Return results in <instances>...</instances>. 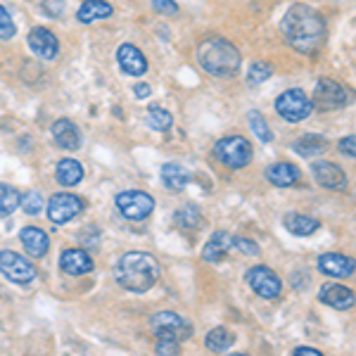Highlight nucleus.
<instances>
[{"instance_id": "14", "label": "nucleus", "mask_w": 356, "mask_h": 356, "mask_svg": "<svg viewBox=\"0 0 356 356\" xmlns=\"http://www.w3.org/2000/svg\"><path fill=\"white\" fill-rule=\"evenodd\" d=\"M312 171H314L316 181H318L323 188H328V191H344V188H347V174H344L337 164L314 162Z\"/></svg>"}, {"instance_id": "13", "label": "nucleus", "mask_w": 356, "mask_h": 356, "mask_svg": "<svg viewBox=\"0 0 356 356\" xmlns=\"http://www.w3.org/2000/svg\"><path fill=\"white\" fill-rule=\"evenodd\" d=\"M29 45H31L33 53L38 57H43V60H55L57 53H60V43H57L55 33L43 26L31 29V33H29Z\"/></svg>"}, {"instance_id": "21", "label": "nucleus", "mask_w": 356, "mask_h": 356, "mask_svg": "<svg viewBox=\"0 0 356 356\" xmlns=\"http://www.w3.org/2000/svg\"><path fill=\"white\" fill-rule=\"evenodd\" d=\"M233 238H235V235L226 233V231H216L209 238V243L204 245V252H202L204 261H209V264L221 261L223 257H226L228 252L233 250Z\"/></svg>"}, {"instance_id": "27", "label": "nucleus", "mask_w": 356, "mask_h": 356, "mask_svg": "<svg viewBox=\"0 0 356 356\" xmlns=\"http://www.w3.org/2000/svg\"><path fill=\"white\" fill-rule=\"evenodd\" d=\"M233 342H235V335L228 328H223V325L214 328L207 335V347H209L211 352H228V349L233 347Z\"/></svg>"}, {"instance_id": "33", "label": "nucleus", "mask_w": 356, "mask_h": 356, "mask_svg": "<svg viewBox=\"0 0 356 356\" xmlns=\"http://www.w3.org/2000/svg\"><path fill=\"white\" fill-rule=\"evenodd\" d=\"M271 74H273L271 65H266V62H252L250 69H247V83H250V86H259V83L266 81Z\"/></svg>"}, {"instance_id": "36", "label": "nucleus", "mask_w": 356, "mask_h": 356, "mask_svg": "<svg viewBox=\"0 0 356 356\" xmlns=\"http://www.w3.org/2000/svg\"><path fill=\"white\" fill-rule=\"evenodd\" d=\"M233 247H235V250H240L247 257L259 254V247H257V243H252V240H247V238H240V235H235V238H233Z\"/></svg>"}, {"instance_id": "42", "label": "nucleus", "mask_w": 356, "mask_h": 356, "mask_svg": "<svg viewBox=\"0 0 356 356\" xmlns=\"http://www.w3.org/2000/svg\"><path fill=\"white\" fill-rule=\"evenodd\" d=\"M228 356H245V354H228Z\"/></svg>"}, {"instance_id": "12", "label": "nucleus", "mask_w": 356, "mask_h": 356, "mask_svg": "<svg viewBox=\"0 0 356 356\" xmlns=\"http://www.w3.org/2000/svg\"><path fill=\"white\" fill-rule=\"evenodd\" d=\"M318 268L321 273L330 275V278H349L356 271V261L352 257L340 254V252H328V254L318 257Z\"/></svg>"}, {"instance_id": "39", "label": "nucleus", "mask_w": 356, "mask_h": 356, "mask_svg": "<svg viewBox=\"0 0 356 356\" xmlns=\"http://www.w3.org/2000/svg\"><path fill=\"white\" fill-rule=\"evenodd\" d=\"M337 147H340V152H342V154H347V157L356 159V136L342 138V140L337 143Z\"/></svg>"}, {"instance_id": "29", "label": "nucleus", "mask_w": 356, "mask_h": 356, "mask_svg": "<svg viewBox=\"0 0 356 356\" xmlns=\"http://www.w3.org/2000/svg\"><path fill=\"white\" fill-rule=\"evenodd\" d=\"M174 221H176V226L183 228V231H193V228L200 226V209H197V207H193V204L181 207V209L176 211Z\"/></svg>"}, {"instance_id": "24", "label": "nucleus", "mask_w": 356, "mask_h": 356, "mask_svg": "<svg viewBox=\"0 0 356 356\" xmlns=\"http://www.w3.org/2000/svg\"><path fill=\"white\" fill-rule=\"evenodd\" d=\"M114 13V8L107 0H86V3L79 8V22H83V24H90V22L95 19H107Z\"/></svg>"}, {"instance_id": "25", "label": "nucleus", "mask_w": 356, "mask_h": 356, "mask_svg": "<svg viewBox=\"0 0 356 356\" xmlns=\"http://www.w3.org/2000/svg\"><path fill=\"white\" fill-rule=\"evenodd\" d=\"M162 181L171 191H183L188 183L193 181V174L188 169H183L181 164H164L162 166Z\"/></svg>"}, {"instance_id": "32", "label": "nucleus", "mask_w": 356, "mask_h": 356, "mask_svg": "<svg viewBox=\"0 0 356 356\" xmlns=\"http://www.w3.org/2000/svg\"><path fill=\"white\" fill-rule=\"evenodd\" d=\"M247 119H250V126H252V131H254V136L259 138L261 143H271V140H273V134H271V129H268L266 119H264L259 112H250V114H247Z\"/></svg>"}, {"instance_id": "11", "label": "nucleus", "mask_w": 356, "mask_h": 356, "mask_svg": "<svg viewBox=\"0 0 356 356\" xmlns=\"http://www.w3.org/2000/svg\"><path fill=\"white\" fill-rule=\"evenodd\" d=\"M247 283L264 300H275L283 292V283L268 266H254L247 271Z\"/></svg>"}, {"instance_id": "4", "label": "nucleus", "mask_w": 356, "mask_h": 356, "mask_svg": "<svg viewBox=\"0 0 356 356\" xmlns=\"http://www.w3.org/2000/svg\"><path fill=\"white\" fill-rule=\"evenodd\" d=\"M214 154L228 169H243L252 162V145L243 136H228L214 145Z\"/></svg>"}, {"instance_id": "31", "label": "nucleus", "mask_w": 356, "mask_h": 356, "mask_svg": "<svg viewBox=\"0 0 356 356\" xmlns=\"http://www.w3.org/2000/svg\"><path fill=\"white\" fill-rule=\"evenodd\" d=\"M147 124H150V129L154 131H169L171 124H174V117L166 110H162V107H152V110L147 112Z\"/></svg>"}, {"instance_id": "34", "label": "nucleus", "mask_w": 356, "mask_h": 356, "mask_svg": "<svg viewBox=\"0 0 356 356\" xmlns=\"http://www.w3.org/2000/svg\"><path fill=\"white\" fill-rule=\"evenodd\" d=\"M154 352H157V356H178L181 354V342L171 340V337H157Z\"/></svg>"}, {"instance_id": "6", "label": "nucleus", "mask_w": 356, "mask_h": 356, "mask_svg": "<svg viewBox=\"0 0 356 356\" xmlns=\"http://www.w3.org/2000/svg\"><path fill=\"white\" fill-rule=\"evenodd\" d=\"M117 209L129 221H145L154 209V200L143 191H124L117 195Z\"/></svg>"}, {"instance_id": "8", "label": "nucleus", "mask_w": 356, "mask_h": 356, "mask_svg": "<svg viewBox=\"0 0 356 356\" xmlns=\"http://www.w3.org/2000/svg\"><path fill=\"white\" fill-rule=\"evenodd\" d=\"M83 200L76 197V195L72 193H57L50 197V202L45 204V209H48V219L55 223V226H65L74 219V216H79L83 211Z\"/></svg>"}, {"instance_id": "1", "label": "nucleus", "mask_w": 356, "mask_h": 356, "mask_svg": "<svg viewBox=\"0 0 356 356\" xmlns=\"http://www.w3.org/2000/svg\"><path fill=\"white\" fill-rule=\"evenodd\" d=\"M283 33L292 48L312 55L325 41V22L314 8L297 3L283 17Z\"/></svg>"}, {"instance_id": "26", "label": "nucleus", "mask_w": 356, "mask_h": 356, "mask_svg": "<svg viewBox=\"0 0 356 356\" xmlns=\"http://www.w3.org/2000/svg\"><path fill=\"white\" fill-rule=\"evenodd\" d=\"M323 150H325V138L316 136V134L302 136L300 140L295 143V152L302 154V157H318Z\"/></svg>"}, {"instance_id": "16", "label": "nucleus", "mask_w": 356, "mask_h": 356, "mask_svg": "<svg viewBox=\"0 0 356 356\" xmlns=\"http://www.w3.org/2000/svg\"><path fill=\"white\" fill-rule=\"evenodd\" d=\"M318 300L323 304H328V307H332V309H337V312H347V309H352L356 304L354 292L349 288H344V285H337V283L323 285Z\"/></svg>"}, {"instance_id": "18", "label": "nucleus", "mask_w": 356, "mask_h": 356, "mask_svg": "<svg viewBox=\"0 0 356 356\" xmlns=\"http://www.w3.org/2000/svg\"><path fill=\"white\" fill-rule=\"evenodd\" d=\"M266 178L268 183H273L275 188H292L300 183V169L290 162H275L266 169Z\"/></svg>"}, {"instance_id": "22", "label": "nucleus", "mask_w": 356, "mask_h": 356, "mask_svg": "<svg viewBox=\"0 0 356 356\" xmlns=\"http://www.w3.org/2000/svg\"><path fill=\"white\" fill-rule=\"evenodd\" d=\"M285 228L297 235V238H307V235L316 233L321 228V221L316 219V216H309V214H297V211H290V214H285Z\"/></svg>"}, {"instance_id": "40", "label": "nucleus", "mask_w": 356, "mask_h": 356, "mask_svg": "<svg viewBox=\"0 0 356 356\" xmlns=\"http://www.w3.org/2000/svg\"><path fill=\"white\" fill-rule=\"evenodd\" d=\"M134 93H136V97H147V95L152 93V86H150V83H145V81L134 83Z\"/></svg>"}, {"instance_id": "17", "label": "nucleus", "mask_w": 356, "mask_h": 356, "mask_svg": "<svg viewBox=\"0 0 356 356\" xmlns=\"http://www.w3.org/2000/svg\"><path fill=\"white\" fill-rule=\"evenodd\" d=\"M60 268L67 275H83L93 271V259L83 250H65L60 257Z\"/></svg>"}, {"instance_id": "5", "label": "nucleus", "mask_w": 356, "mask_h": 356, "mask_svg": "<svg viewBox=\"0 0 356 356\" xmlns=\"http://www.w3.org/2000/svg\"><path fill=\"white\" fill-rule=\"evenodd\" d=\"M275 112H278L285 122L297 124V122H304V119L314 112V105H312V100L304 95V90L292 88V90H285L283 95H278V100H275Z\"/></svg>"}, {"instance_id": "15", "label": "nucleus", "mask_w": 356, "mask_h": 356, "mask_svg": "<svg viewBox=\"0 0 356 356\" xmlns=\"http://www.w3.org/2000/svg\"><path fill=\"white\" fill-rule=\"evenodd\" d=\"M117 62H119V67H122V72L129 74V76H143V74L147 72L145 55L131 43H124L122 48L117 50Z\"/></svg>"}, {"instance_id": "28", "label": "nucleus", "mask_w": 356, "mask_h": 356, "mask_svg": "<svg viewBox=\"0 0 356 356\" xmlns=\"http://www.w3.org/2000/svg\"><path fill=\"white\" fill-rule=\"evenodd\" d=\"M22 195L8 183H0V216H10L19 207Z\"/></svg>"}, {"instance_id": "7", "label": "nucleus", "mask_w": 356, "mask_h": 356, "mask_svg": "<svg viewBox=\"0 0 356 356\" xmlns=\"http://www.w3.org/2000/svg\"><path fill=\"white\" fill-rule=\"evenodd\" d=\"M154 337H171V340H186L193 335V325L176 312H159L150 321Z\"/></svg>"}, {"instance_id": "3", "label": "nucleus", "mask_w": 356, "mask_h": 356, "mask_svg": "<svg viewBox=\"0 0 356 356\" xmlns=\"http://www.w3.org/2000/svg\"><path fill=\"white\" fill-rule=\"evenodd\" d=\"M197 62L202 65V69L211 76H233L240 69V53L238 48L226 41V38H207V41L200 43L197 48Z\"/></svg>"}, {"instance_id": "30", "label": "nucleus", "mask_w": 356, "mask_h": 356, "mask_svg": "<svg viewBox=\"0 0 356 356\" xmlns=\"http://www.w3.org/2000/svg\"><path fill=\"white\" fill-rule=\"evenodd\" d=\"M19 207L26 211V214L36 216V214H41V211L45 209V200H43V195H41V193H36V191H29V193L22 195Z\"/></svg>"}, {"instance_id": "41", "label": "nucleus", "mask_w": 356, "mask_h": 356, "mask_svg": "<svg viewBox=\"0 0 356 356\" xmlns=\"http://www.w3.org/2000/svg\"><path fill=\"white\" fill-rule=\"evenodd\" d=\"M295 356H323V354H321L318 349H314V347H297Z\"/></svg>"}, {"instance_id": "35", "label": "nucleus", "mask_w": 356, "mask_h": 356, "mask_svg": "<svg viewBox=\"0 0 356 356\" xmlns=\"http://www.w3.org/2000/svg\"><path fill=\"white\" fill-rule=\"evenodd\" d=\"M15 22H13V17H10L8 10L0 5V41H8V38H13L15 36Z\"/></svg>"}, {"instance_id": "2", "label": "nucleus", "mask_w": 356, "mask_h": 356, "mask_svg": "<svg viewBox=\"0 0 356 356\" xmlns=\"http://www.w3.org/2000/svg\"><path fill=\"white\" fill-rule=\"evenodd\" d=\"M159 261L147 252H126L117 261L114 278L122 288L131 292H147L159 278Z\"/></svg>"}, {"instance_id": "38", "label": "nucleus", "mask_w": 356, "mask_h": 356, "mask_svg": "<svg viewBox=\"0 0 356 356\" xmlns=\"http://www.w3.org/2000/svg\"><path fill=\"white\" fill-rule=\"evenodd\" d=\"M43 13L48 17H62L65 3H62V0H43Z\"/></svg>"}, {"instance_id": "20", "label": "nucleus", "mask_w": 356, "mask_h": 356, "mask_svg": "<svg viewBox=\"0 0 356 356\" xmlns=\"http://www.w3.org/2000/svg\"><path fill=\"white\" fill-rule=\"evenodd\" d=\"M19 238H22V245H24V250H26L31 257H36V259H41V257L48 254V250H50V240H48V235H45V231H41V228H36V226H26V228H22Z\"/></svg>"}, {"instance_id": "19", "label": "nucleus", "mask_w": 356, "mask_h": 356, "mask_svg": "<svg viewBox=\"0 0 356 356\" xmlns=\"http://www.w3.org/2000/svg\"><path fill=\"white\" fill-rule=\"evenodd\" d=\"M50 131H53L57 147H62V150H79V147H81V131L69 122V119L55 122Z\"/></svg>"}, {"instance_id": "37", "label": "nucleus", "mask_w": 356, "mask_h": 356, "mask_svg": "<svg viewBox=\"0 0 356 356\" xmlns=\"http://www.w3.org/2000/svg\"><path fill=\"white\" fill-rule=\"evenodd\" d=\"M152 10L159 15H176L178 5L174 3V0H152Z\"/></svg>"}, {"instance_id": "9", "label": "nucleus", "mask_w": 356, "mask_h": 356, "mask_svg": "<svg viewBox=\"0 0 356 356\" xmlns=\"http://www.w3.org/2000/svg\"><path fill=\"white\" fill-rule=\"evenodd\" d=\"M0 273H3L8 280L19 283V285L31 283V280L36 278V268H33V264L13 250H0Z\"/></svg>"}, {"instance_id": "23", "label": "nucleus", "mask_w": 356, "mask_h": 356, "mask_svg": "<svg viewBox=\"0 0 356 356\" xmlns=\"http://www.w3.org/2000/svg\"><path fill=\"white\" fill-rule=\"evenodd\" d=\"M55 178H57V183H62L65 188H72V186H76V183H81V178H83V166L79 159H62L60 164H57V169H55Z\"/></svg>"}, {"instance_id": "10", "label": "nucleus", "mask_w": 356, "mask_h": 356, "mask_svg": "<svg viewBox=\"0 0 356 356\" xmlns=\"http://www.w3.org/2000/svg\"><path fill=\"white\" fill-rule=\"evenodd\" d=\"M347 97L349 95L342 83L332 81V79H321V81L316 83L312 105L321 112H332V110H340V107L347 105Z\"/></svg>"}]
</instances>
